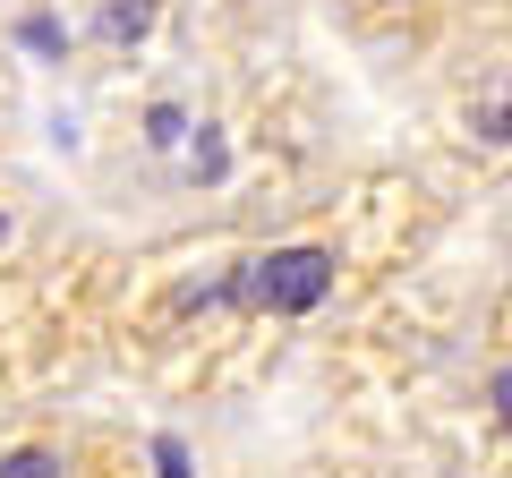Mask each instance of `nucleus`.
<instances>
[{
  "instance_id": "1",
  "label": "nucleus",
  "mask_w": 512,
  "mask_h": 478,
  "mask_svg": "<svg viewBox=\"0 0 512 478\" xmlns=\"http://www.w3.org/2000/svg\"><path fill=\"white\" fill-rule=\"evenodd\" d=\"M231 257H239V231H180L146 257H128L103 316L128 376H146L154 393H214L256 368L239 291H231Z\"/></svg>"
},
{
  "instance_id": "2",
  "label": "nucleus",
  "mask_w": 512,
  "mask_h": 478,
  "mask_svg": "<svg viewBox=\"0 0 512 478\" xmlns=\"http://www.w3.org/2000/svg\"><path fill=\"white\" fill-rule=\"evenodd\" d=\"M419 60L436 146L478 171H512V0H461V18Z\"/></svg>"
},
{
  "instance_id": "3",
  "label": "nucleus",
  "mask_w": 512,
  "mask_h": 478,
  "mask_svg": "<svg viewBox=\"0 0 512 478\" xmlns=\"http://www.w3.org/2000/svg\"><path fill=\"white\" fill-rule=\"evenodd\" d=\"M137 453H146L137 436L94 419H35L18 436H0V470H128Z\"/></svg>"
},
{
  "instance_id": "4",
  "label": "nucleus",
  "mask_w": 512,
  "mask_h": 478,
  "mask_svg": "<svg viewBox=\"0 0 512 478\" xmlns=\"http://www.w3.org/2000/svg\"><path fill=\"white\" fill-rule=\"evenodd\" d=\"M470 427H478V453L487 461H512V291L487 325V350L470 368Z\"/></svg>"
},
{
  "instance_id": "5",
  "label": "nucleus",
  "mask_w": 512,
  "mask_h": 478,
  "mask_svg": "<svg viewBox=\"0 0 512 478\" xmlns=\"http://www.w3.org/2000/svg\"><path fill=\"white\" fill-rule=\"evenodd\" d=\"M333 18H342V35L376 43V52H427L461 18V0H333Z\"/></svg>"
},
{
  "instance_id": "6",
  "label": "nucleus",
  "mask_w": 512,
  "mask_h": 478,
  "mask_svg": "<svg viewBox=\"0 0 512 478\" xmlns=\"http://www.w3.org/2000/svg\"><path fill=\"white\" fill-rule=\"evenodd\" d=\"M35 239H43V214H35V197H26L18 180H0V274L35 257Z\"/></svg>"
}]
</instances>
